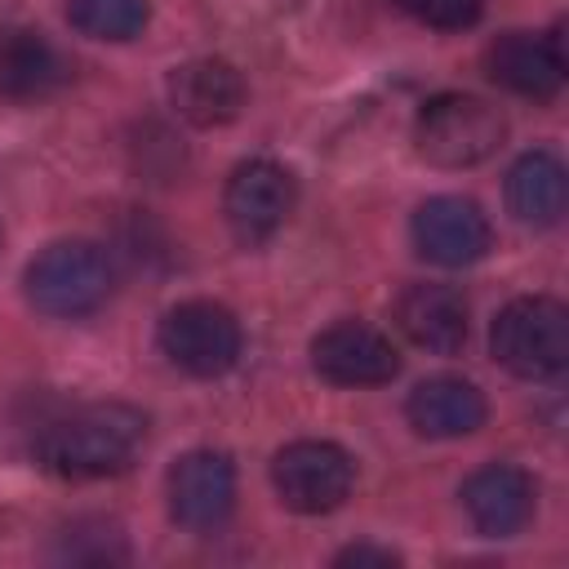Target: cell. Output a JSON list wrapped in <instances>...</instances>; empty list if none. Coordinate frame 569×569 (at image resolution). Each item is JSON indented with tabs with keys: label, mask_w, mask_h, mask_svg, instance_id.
<instances>
[{
	"label": "cell",
	"mask_w": 569,
	"mask_h": 569,
	"mask_svg": "<svg viewBox=\"0 0 569 569\" xmlns=\"http://www.w3.org/2000/svg\"><path fill=\"white\" fill-rule=\"evenodd\" d=\"M147 440V418L133 405H84L40 431L36 458L67 480H102L133 467Z\"/></svg>",
	"instance_id": "obj_1"
},
{
	"label": "cell",
	"mask_w": 569,
	"mask_h": 569,
	"mask_svg": "<svg viewBox=\"0 0 569 569\" xmlns=\"http://www.w3.org/2000/svg\"><path fill=\"white\" fill-rule=\"evenodd\" d=\"M116 267L93 240H53L27 267V298L44 316H89L111 298Z\"/></svg>",
	"instance_id": "obj_2"
},
{
	"label": "cell",
	"mask_w": 569,
	"mask_h": 569,
	"mask_svg": "<svg viewBox=\"0 0 569 569\" xmlns=\"http://www.w3.org/2000/svg\"><path fill=\"white\" fill-rule=\"evenodd\" d=\"M493 360L529 382H547L569 365V311L556 298H516L489 329Z\"/></svg>",
	"instance_id": "obj_3"
},
{
	"label": "cell",
	"mask_w": 569,
	"mask_h": 569,
	"mask_svg": "<svg viewBox=\"0 0 569 569\" xmlns=\"http://www.w3.org/2000/svg\"><path fill=\"white\" fill-rule=\"evenodd\" d=\"M502 133H507L502 111L471 93H440L413 120L418 156L440 169H467L489 160L502 147Z\"/></svg>",
	"instance_id": "obj_4"
},
{
	"label": "cell",
	"mask_w": 569,
	"mask_h": 569,
	"mask_svg": "<svg viewBox=\"0 0 569 569\" xmlns=\"http://www.w3.org/2000/svg\"><path fill=\"white\" fill-rule=\"evenodd\" d=\"M156 338L169 365L191 378H218L240 356V320L222 302H204V298L169 307Z\"/></svg>",
	"instance_id": "obj_5"
},
{
	"label": "cell",
	"mask_w": 569,
	"mask_h": 569,
	"mask_svg": "<svg viewBox=\"0 0 569 569\" xmlns=\"http://www.w3.org/2000/svg\"><path fill=\"white\" fill-rule=\"evenodd\" d=\"M271 485L289 511L320 516L347 502L356 485V462L333 440H293L271 462Z\"/></svg>",
	"instance_id": "obj_6"
},
{
	"label": "cell",
	"mask_w": 569,
	"mask_h": 569,
	"mask_svg": "<svg viewBox=\"0 0 569 569\" xmlns=\"http://www.w3.org/2000/svg\"><path fill=\"white\" fill-rule=\"evenodd\" d=\"M311 365L333 387H382L400 373V351L365 320H338L311 342Z\"/></svg>",
	"instance_id": "obj_7"
},
{
	"label": "cell",
	"mask_w": 569,
	"mask_h": 569,
	"mask_svg": "<svg viewBox=\"0 0 569 569\" xmlns=\"http://www.w3.org/2000/svg\"><path fill=\"white\" fill-rule=\"evenodd\" d=\"M236 507V467L218 449H191L169 467V516L182 529L209 533Z\"/></svg>",
	"instance_id": "obj_8"
},
{
	"label": "cell",
	"mask_w": 569,
	"mask_h": 569,
	"mask_svg": "<svg viewBox=\"0 0 569 569\" xmlns=\"http://www.w3.org/2000/svg\"><path fill=\"white\" fill-rule=\"evenodd\" d=\"M222 213L244 244H258L293 213V173L276 160H244L222 191Z\"/></svg>",
	"instance_id": "obj_9"
},
{
	"label": "cell",
	"mask_w": 569,
	"mask_h": 569,
	"mask_svg": "<svg viewBox=\"0 0 569 569\" xmlns=\"http://www.w3.org/2000/svg\"><path fill=\"white\" fill-rule=\"evenodd\" d=\"M413 249L436 267H471L489 253L493 231L476 200L462 196H431L413 213Z\"/></svg>",
	"instance_id": "obj_10"
},
{
	"label": "cell",
	"mask_w": 569,
	"mask_h": 569,
	"mask_svg": "<svg viewBox=\"0 0 569 569\" xmlns=\"http://www.w3.org/2000/svg\"><path fill=\"white\" fill-rule=\"evenodd\" d=\"M462 507L485 538H511L533 520L538 489H533L529 471H520L511 462H489V467L471 471V480L462 485Z\"/></svg>",
	"instance_id": "obj_11"
},
{
	"label": "cell",
	"mask_w": 569,
	"mask_h": 569,
	"mask_svg": "<svg viewBox=\"0 0 569 569\" xmlns=\"http://www.w3.org/2000/svg\"><path fill=\"white\" fill-rule=\"evenodd\" d=\"M489 76L520 93V98H556L565 84V44L560 36H533V31H507L489 44Z\"/></svg>",
	"instance_id": "obj_12"
},
{
	"label": "cell",
	"mask_w": 569,
	"mask_h": 569,
	"mask_svg": "<svg viewBox=\"0 0 569 569\" xmlns=\"http://www.w3.org/2000/svg\"><path fill=\"white\" fill-rule=\"evenodd\" d=\"M169 98L182 120L213 129V124H231L249 93H244V76L227 58H196L169 76Z\"/></svg>",
	"instance_id": "obj_13"
},
{
	"label": "cell",
	"mask_w": 569,
	"mask_h": 569,
	"mask_svg": "<svg viewBox=\"0 0 569 569\" xmlns=\"http://www.w3.org/2000/svg\"><path fill=\"white\" fill-rule=\"evenodd\" d=\"M396 325L413 347L453 356L467 342V302L449 284H409L396 298Z\"/></svg>",
	"instance_id": "obj_14"
},
{
	"label": "cell",
	"mask_w": 569,
	"mask_h": 569,
	"mask_svg": "<svg viewBox=\"0 0 569 569\" xmlns=\"http://www.w3.org/2000/svg\"><path fill=\"white\" fill-rule=\"evenodd\" d=\"M405 418L427 440H458V436H471L485 427V396L467 378L440 373L409 391Z\"/></svg>",
	"instance_id": "obj_15"
},
{
	"label": "cell",
	"mask_w": 569,
	"mask_h": 569,
	"mask_svg": "<svg viewBox=\"0 0 569 569\" xmlns=\"http://www.w3.org/2000/svg\"><path fill=\"white\" fill-rule=\"evenodd\" d=\"M71 80V62L40 31H9L0 40V93L44 98Z\"/></svg>",
	"instance_id": "obj_16"
},
{
	"label": "cell",
	"mask_w": 569,
	"mask_h": 569,
	"mask_svg": "<svg viewBox=\"0 0 569 569\" xmlns=\"http://www.w3.org/2000/svg\"><path fill=\"white\" fill-rule=\"evenodd\" d=\"M507 204L529 227H556L565 213V164L551 151H525L507 173Z\"/></svg>",
	"instance_id": "obj_17"
},
{
	"label": "cell",
	"mask_w": 569,
	"mask_h": 569,
	"mask_svg": "<svg viewBox=\"0 0 569 569\" xmlns=\"http://www.w3.org/2000/svg\"><path fill=\"white\" fill-rule=\"evenodd\" d=\"M67 18L93 40H133L147 27V0H67Z\"/></svg>",
	"instance_id": "obj_18"
},
{
	"label": "cell",
	"mask_w": 569,
	"mask_h": 569,
	"mask_svg": "<svg viewBox=\"0 0 569 569\" xmlns=\"http://www.w3.org/2000/svg\"><path fill=\"white\" fill-rule=\"evenodd\" d=\"M396 4L436 31H462L485 13V0H396Z\"/></svg>",
	"instance_id": "obj_19"
},
{
	"label": "cell",
	"mask_w": 569,
	"mask_h": 569,
	"mask_svg": "<svg viewBox=\"0 0 569 569\" xmlns=\"http://www.w3.org/2000/svg\"><path fill=\"white\" fill-rule=\"evenodd\" d=\"M333 565H400V556L391 551V547H369V542H356V547H347V551H338V560Z\"/></svg>",
	"instance_id": "obj_20"
}]
</instances>
